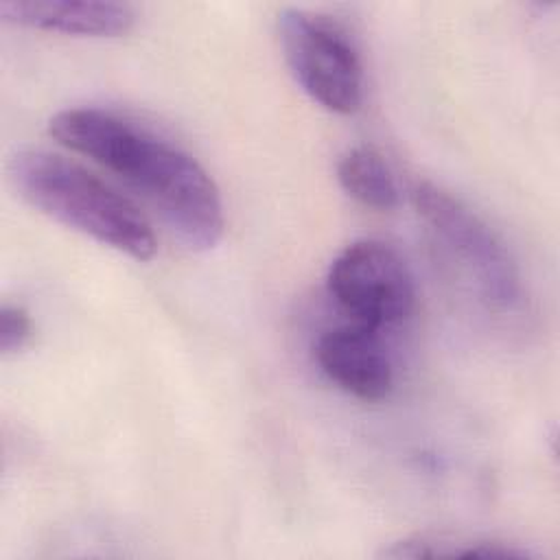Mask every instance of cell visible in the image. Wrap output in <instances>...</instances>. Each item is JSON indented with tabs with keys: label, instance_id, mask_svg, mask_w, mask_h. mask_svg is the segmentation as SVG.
Returning a JSON list of instances; mask_svg holds the SVG:
<instances>
[{
	"label": "cell",
	"instance_id": "obj_5",
	"mask_svg": "<svg viewBox=\"0 0 560 560\" xmlns=\"http://www.w3.org/2000/svg\"><path fill=\"white\" fill-rule=\"evenodd\" d=\"M326 287L350 322L381 330L413 313L416 282L402 256L383 241L361 238L330 262Z\"/></svg>",
	"mask_w": 560,
	"mask_h": 560
},
{
	"label": "cell",
	"instance_id": "obj_9",
	"mask_svg": "<svg viewBox=\"0 0 560 560\" xmlns=\"http://www.w3.org/2000/svg\"><path fill=\"white\" fill-rule=\"evenodd\" d=\"M394 560H440V558H481V560H525L527 549L505 545L501 540H459L444 536H409L392 542L381 551Z\"/></svg>",
	"mask_w": 560,
	"mask_h": 560
},
{
	"label": "cell",
	"instance_id": "obj_1",
	"mask_svg": "<svg viewBox=\"0 0 560 560\" xmlns=\"http://www.w3.org/2000/svg\"><path fill=\"white\" fill-rule=\"evenodd\" d=\"M48 133L133 188L184 247L208 252L221 241V192L210 173L177 144L98 107L57 112L48 120Z\"/></svg>",
	"mask_w": 560,
	"mask_h": 560
},
{
	"label": "cell",
	"instance_id": "obj_8",
	"mask_svg": "<svg viewBox=\"0 0 560 560\" xmlns=\"http://www.w3.org/2000/svg\"><path fill=\"white\" fill-rule=\"evenodd\" d=\"M337 182L357 203L387 212L400 203V188L387 160L368 144L348 149L337 162Z\"/></svg>",
	"mask_w": 560,
	"mask_h": 560
},
{
	"label": "cell",
	"instance_id": "obj_7",
	"mask_svg": "<svg viewBox=\"0 0 560 560\" xmlns=\"http://www.w3.org/2000/svg\"><path fill=\"white\" fill-rule=\"evenodd\" d=\"M4 22L74 37H118L131 31L136 11L107 0H7L0 2Z\"/></svg>",
	"mask_w": 560,
	"mask_h": 560
},
{
	"label": "cell",
	"instance_id": "obj_6",
	"mask_svg": "<svg viewBox=\"0 0 560 560\" xmlns=\"http://www.w3.org/2000/svg\"><path fill=\"white\" fill-rule=\"evenodd\" d=\"M322 374L359 400H383L394 387V363L381 330L348 322L324 330L315 343Z\"/></svg>",
	"mask_w": 560,
	"mask_h": 560
},
{
	"label": "cell",
	"instance_id": "obj_10",
	"mask_svg": "<svg viewBox=\"0 0 560 560\" xmlns=\"http://www.w3.org/2000/svg\"><path fill=\"white\" fill-rule=\"evenodd\" d=\"M33 337V319L22 304L4 302L0 308V352L18 354Z\"/></svg>",
	"mask_w": 560,
	"mask_h": 560
},
{
	"label": "cell",
	"instance_id": "obj_3",
	"mask_svg": "<svg viewBox=\"0 0 560 560\" xmlns=\"http://www.w3.org/2000/svg\"><path fill=\"white\" fill-rule=\"evenodd\" d=\"M413 208L433 241L457 267L477 300L497 315H514L525 304L521 269L499 234L459 197L422 182Z\"/></svg>",
	"mask_w": 560,
	"mask_h": 560
},
{
	"label": "cell",
	"instance_id": "obj_2",
	"mask_svg": "<svg viewBox=\"0 0 560 560\" xmlns=\"http://www.w3.org/2000/svg\"><path fill=\"white\" fill-rule=\"evenodd\" d=\"M7 179L28 206L105 247L133 260H151L158 252L155 232L140 208L63 155L18 149L7 162Z\"/></svg>",
	"mask_w": 560,
	"mask_h": 560
},
{
	"label": "cell",
	"instance_id": "obj_4",
	"mask_svg": "<svg viewBox=\"0 0 560 560\" xmlns=\"http://www.w3.org/2000/svg\"><path fill=\"white\" fill-rule=\"evenodd\" d=\"M284 61L319 107L350 116L363 105V63L346 28L330 15L289 7L278 15Z\"/></svg>",
	"mask_w": 560,
	"mask_h": 560
}]
</instances>
